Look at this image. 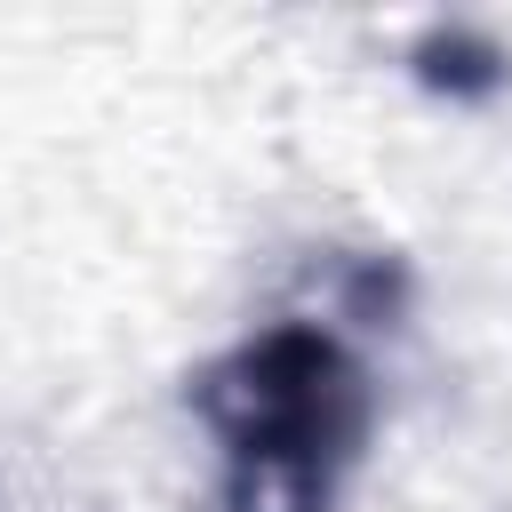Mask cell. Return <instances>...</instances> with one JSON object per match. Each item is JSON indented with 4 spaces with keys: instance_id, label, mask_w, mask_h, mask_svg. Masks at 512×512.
I'll return each mask as SVG.
<instances>
[{
    "instance_id": "obj_2",
    "label": "cell",
    "mask_w": 512,
    "mask_h": 512,
    "mask_svg": "<svg viewBox=\"0 0 512 512\" xmlns=\"http://www.w3.org/2000/svg\"><path fill=\"white\" fill-rule=\"evenodd\" d=\"M408 80L432 88V96H448V104H488V96L512 80V56H504V40H488L480 24L448 16V24H424V32L408 40Z\"/></svg>"
},
{
    "instance_id": "obj_1",
    "label": "cell",
    "mask_w": 512,
    "mask_h": 512,
    "mask_svg": "<svg viewBox=\"0 0 512 512\" xmlns=\"http://www.w3.org/2000/svg\"><path fill=\"white\" fill-rule=\"evenodd\" d=\"M192 416L216 432V512H336L376 392L344 336L272 320L192 376Z\"/></svg>"
}]
</instances>
